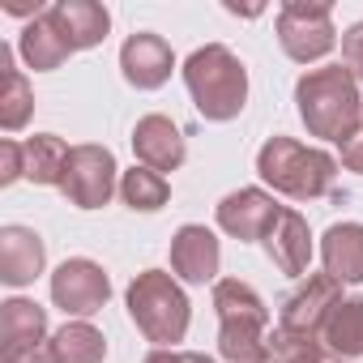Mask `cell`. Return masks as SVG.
<instances>
[{
    "instance_id": "obj_14",
    "label": "cell",
    "mask_w": 363,
    "mask_h": 363,
    "mask_svg": "<svg viewBox=\"0 0 363 363\" xmlns=\"http://www.w3.org/2000/svg\"><path fill=\"white\" fill-rule=\"evenodd\" d=\"M265 244H269L274 261H278L286 274H303L312 244H308V227H303V218H299V214L282 210V214H278V223L269 227V240H265Z\"/></svg>"
},
{
    "instance_id": "obj_7",
    "label": "cell",
    "mask_w": 363,
    "mask_h": 363,
    "mask_svg": "<svg viewBox=\"0 0 363 363\" xmlns=\"http://www.w3.org/2000/svg\"><path fill=\"white\" fill-rule=\"evenodd\" d=\"M278 30H282V48L295 60H312V56L333 48V26H329L325 5H291V9H282Z\"/></svg>"
},
{
    "instance_id": "obj_19",
    "label": "cell",
    "mask_w": 363,
    "mask_h": 363,
    "mask_svg": "<svg viewBox=\"0 0 363 363\" xmlns=\"http://www.w3.org/2000/svg\"><path fill=\"white\" fill-rule=\"evenodd\" d=\"M39 261H43L39 240H30L26 231H9V240H5V278L9 282H26L39 269Z\"/></svg>"
},
{
    "instance_id": "obj_16",
    "label": "cell",
    "mask_w": 363,
    "mask_h": 363,
    "mask_svg": "<svg viewBox=\"0 0 363 363\" xmlns=\"http://www.w3.org/2000/svg\"><path fill=\"white\" fill-rule=\"evenodd\" d=\"M325 265L329 278H363V227H333L325 235Z\"/></svg>"
},
{
    "instance_id": "obj_12",
    "label": "cell",
    "mask_w": 363,
    "mask_h": 363,
    "mask_svg": "<svg viewBox=\"0 0 363 363\" xmlns=\"http://www.w3.org/2000/svg\"><path fill=\"white\" fill-rule=\"evenodd\" d=\"M171 261H175V269L184 274V278L206 282V278H214V269H218V244H214L210 231L184 227V231H179V240H175V248H171Z\"/></svg>"
},
{
    "instance_id": "obj_13",
    "label": "cell",
    "mask_w": 363,
    "mask_h": 363,
    "mask_svg": "<svg viewBox=\"0 0 363 363\" xmlns=\"http://www.w3.org/2000/svg\"><path fill=\"white\" fill-rule=\"evenodd\" d=\"M333 295H337V278H316L308 291H299V295L286 303L282 329H286V333H308V329H316V325L325 320V312L337 308Z\"/></svg>"
},
{
    "instance_id": "obj_24",
    "label": "cell",
    "mask_w": 363,
    "mask_h": 363,
    "mask_svg": "<svg viewBox=\"0 0 363 363\" xmlns=\"http://www.w3.org/2000/svg\"><path fill=\"white\" fill-rule=\"evenodd\" d=\"M342 52H346V65H350V69H354V73L363 77V22H359V26H354V30L346 35Z\"/></svg>"
},
{
    "instance_id": "obj_8",
    "label": "cell",
    "mask_w": 363,
    "mask_h": 363,
    "mask_svg": "<svg viewBox=\"0 0 363 363\" xmlns=\"http://www.w3.org/2000/svg\"><path fill=\"white\" fill-rule=\"evenodd\" d=\"M52 291H56V299L69 308V312H94L103 299H107V278L90 265V261H73V265H65L60 274H56V282H52Z\"/></svg>"
},
{
    "instance_id": "obj_1",
    "label": "cell",
    "mask_w": 363,
    "mask_h": 363,
    "mask_svg": "<svg viewBox=\"0 0 363 363\" xmlns=\"http://www.w3.org/2000/svg\"><path fill=\"white\" fill-rule=\"evenodd\" d=\"M299 111L320 137H350L359 120V94L346 69H320L299 82Z\"/></svg>"
},
{
    "instance_id": "obj_3",
    "label": "cell",
    "mask_w": 363,
    "mask_h": 363,
    "mask_svg": "<svg viewBox=\"0 0 363 363\" xmlns=\"http://www.w3.org/2000/svg\"><path fill=\"white\" fill-rule=\"evenodd\" d=\"M261 175L291 197H320L333 184V162L316 150H303V145L278 137L261 150Z\"/></svg>"
},
{
    "instance_id": "obj_9",
    "label": "cell",
    "mask_w": 363,
    "mask_h": 363,
    "mask_svg": "<svg viewBox=\"0 0 363 363\" xmlns=\"http://www.w3.org/2000/svg\"><path fill=\"white\" fill-rule=\"evenodd\" d=\"M278 214H282V210H278L269 197H261V193L227 197V201H223V210H218L223 227H227L231 235H244V240H257L265 227H274V223H278Z\"/></svg>"
},
{
    "instance_id": "obj_21",
    "label": "cell",
    "mask_w": 363,
    "mask_h": 363,
    "mask_svg": "<svg viewBox=\"0 0 363 363\" xmlns=\"http://www.w3.org/2000/svg\"><path fill=\"white\" fill-rule=\"evenodd\" d=\"M56 359L60 363H99L103 359V337L90 325H69L56 337Z\"/></svg>"
},
{
    "instance_id": "obj_2",
    "label": "cell",
    "mask_w": 363,
    "mask_h": 363,
    "mask_svg": "<svg viewBox=\"0 0 363 363\" xmlns=\"http://www.w3.org/2000/svg\"><path fill=\"white\" fill-rule=\"evenodd\" d=\"M184 77H189V90H193V99H197V107H201L206 116L227 120V116H235V111L244 107L248 82H244L240 60H235L227 48H206V52H197V56L189 60Z\"/></svg>"
},
{
    "instance_id": "obj_17",
    "label": "cell",
    "mask_w": 363,
    "mask_h": 363,
    "mask_svg": "<svg viewBox=\"0 0 363 363\" xmlns=\"http://www.w3.org/2000/svg\"><path fill=\"white\" fill-rule=\"evenodd\" d=\"M325 337H329L333 350H342V354H359V350H363V299L337 303V312L325 320Z\"/></svg>"
},
{
    "instance_id": "obj_5",
    "label": "cell",
    "mask_w": 363,
    "mask_h": 363,
    "mask_svg": "<svg viewBox=\"0 0 363 363\" xmlns=\"http://www.w3.org/2000/svg\"><path fill=\"white\" fill-rule=\"evenodd\" d=\"M218 308H223V354L235 359V363L261 359L265 354V346H261V329H265L261 299L240 282H223L218 286Z\"/></svg>"
},
{
    "instance_id": "obj_6",
    "label": "cell",
    "mask_w": 363,
    "mask_h": 363,
    "mask_svg": "<svg viewBox=\"0 0 363 363\" xmlns=\"http://www.w3.org/2000/svg\"><path fill=\"white\" fill-rule=\"evenodd\" d=\"M111 154L107 150H94V145H82L65 158V175L60 184L65 193L77 201V206H103L107 193H111Z\"/></svg>"
},
{
    "instance_id": "obj_10",
    "label": "cell",
    "mask_w": 363,
    "mask_h": 363,
    "mask_svg": "<svg viewBox=\"0 0 363 363\" xmlns=\"http://www.w3.org/2000/svg\"><path fill=\"white\" fill-rule=\"evenodd\" d=\"M43 18L56 26V35H60L69 48H90V43H99L103 30H107V13H103L99 5H56V9H48Z\"/></svg>"
},
{
    "instance_id": "obj_25",
    "label": "cell",
    "mask_w": 363,
    "mask_h": 363,
    "mask_svg": "<svg viewBox=\"0 0 363 363\" xmlns=\"http://www.w3.org/2000/svg\"><path fill=\"white\" fill-rule=\"evenodd\" d=\"M145 363H210L206 354H167V350H158V354H150Z\"/></svg>"
},
{
    "instance_id": "obj_4",
    "label": "cell",
    "mask_w": 363,
    "mask_h": 363,
    "mask_svg": "<svg viewBox=\"0 0 363 363\" xmlns=\"http://www.w3.org/2000/svg\"><path fill=\"white\" fill-rule=\"evenodd\" d=\"M128 308H133V320L145 329V337L154 342H179L184 337V325H189V303L171 286L167 274H145L133 282L128 291Z\"/></svg>"
},
{
    "instance_id": "obj_20",
    "label": "cell",
    "mask_w": 363,
    "mask_h": 363,
    "mask_svg": "<svg viewBox=\"0 0 363 363\" xmlns=\"http://www.w3.org/2000/svg\"><path fill=\"white\" fill-rule=\"evenodd\" d=\"M43 333V312L35 303H9L5 308V337H9V354L35 346Z\"/></svg>"
},
{
    "instance_id": "obj_18",
    "label": "cell",
    "mask_w": 363,
    "mask_h": 363,
    "mask_svg": "<svg viewBox=\"0 0 363 363\" xmlns=\"http://www.w3.org/2000/svg\"><path fill=\"white\" fill-rule=\"evenodd\" d=\"M73 48L56 35V26L43 18V22H35L30 30H26V56H30V65L35 69H52V65H60L65 56H69Z\"/></svg>"
},
{
    "instance_id": "obj_15",
    "label": "cell",
    "mask_w": 363,
    "mask_h": 363,
    "mask_svg": "<svg viewBox=\"0 0 363 363\" xmlns=\"http://www.w3.org/2000/svg\"><path fill=\"white\" fill-rule=\"evenodd\" d=\"M133 141H137V154H141L145 162H154L158 171H171V167H179V158H184V145H179L175 124H171V120H162V116L141 120Z\"/></svg>"
},
{
    "instance_id": "obj_11",
    "label": "cell",
    "mask_w": 363,
    "mask_h": 363,
    "mask_svg": "<svg viewBox=\"0 0 363 363\" xmlns=\"http://www.w3.org/2000/svg\"><path fill=\"white\" fill-rule=\"evenodd\" d=\"M124 73L137 86H158L171 73V52L158 35H137L124 43Z\"/></svg>"
},
{
    "instance_id": "obj_23",
    "label": "cell",
    "mask_w": 363,
    "mask_h": 363,
    "mask_svg": "<svg viewBox=\"0 0 363 363\" xmlns=\"http://www.w3.org/2000/svg\"><path fill=\"white\" fill-rule=\"evenodd\" d=\"M278 363H333V359H325L316 346H312V337L308 333H278Z\"/></svg>"
},
{
    "instance_id": "obj_22",
    "label": "cell",
    "mask_w": 363,
    "mask_h": 363,
    "mask_svg": "<svg viewBox=\"0 0 363 363\" xmlns=\"http://www.w3.org/2000/svg\"><path fill=\"white\" fill-rule=\"evenodd\" d=\"M124 197L137 206V210H158L167 201V184H162V175L158 171H133L124 179Z\"/></svg>"
}]
</instances>
